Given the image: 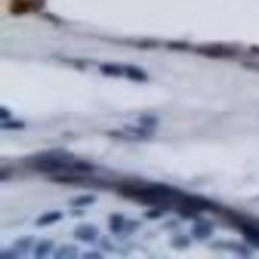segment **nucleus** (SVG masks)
Instances as JSON below:
<instances>
[{"mask_svg": "<svg viewBox=\"0 0 259 259\" xmlns=\"http://www.w3.org/2000/svg\"><path fill=\"white\" fill-rule=\"evenodd\" d=\"M25 163L32 169L42 174H60L72 171L73 159L63 151H52L32 156L25 159Z\"/></svg>", "mask_w": 259, "mask_h": 259, "instance_id": "obj_2", "label": "nucleus"}, {"mask_svg": "<svg viewBox=\"0 0 259 259\" xmlns=\"http://www.w3.org/2000/svg\"><path fill=\"white\" fill-rule=\"evenodd\" d=\"M237 227L238 229H239V232L244 235L245 240H247L250 245L259 248V228L250 224V223L244 222V220L242 219H240L239 222H237Z\"/></svg>", "mask_w": 259, "mask_h": 259, "instance_id": "obj_5", "label": "nucleus"}, {"mask_svg": "<svg viewBox=\"0 0 259 259\" xmlns=\"http://www.w3.org/2000/svg\"><path fill=\"white\" fill-rule=\"evenodd\" d=\"M18 255L19 254H18V253L13 249V250H7V252H2L0 257L2 258H17Z\"/></svg>", "mask_w": 259, "mask_h": 259, "instance_id": "obj_25", "label": "nucleus"}, {"mask_svg": "<svg viewBox=\"0 0 259 259\" xmlns=\"http://www.w3.org/2000/svg\"><path fill=\"white\" fill-rule=\"evenodd\" d=\"M63 214L60 211H52V212H47V214L42 215V217L38 218L37 220H35V224L38 225V227H47V225H51L53 224V223L58 222V220L62 219Z\"/></svg>", "mask_w": 259, "mask_h": 259, "instance_id": "obj_11", "label": "nucleus"}, {"mask_svg": "<svg viewBox=\"0 0 259 259\" xmlns=\"http://www.w3.org/2000/svg\"><path fill=\"white\" fill-rule=\"evenodd\" d=\"M53 182L57 184H66V185H76L81 184L83 181L82 177L73 176V175H60V176H55L52 179Z\"/></svg>", "mask_w": 259, "mask_h": 259, "instance_id": "obj_15", "label": "nucleus"}, {"mask_svg": "<svg viewBox=\"0 0 259 259\" xmlns=\"http://www.w3.org/2000/svg\"><path fill=\"white\" fill-rule=\"evenodd\" d=\"M83 258H95V259H100L103 258V255L100 253H96V252H88L83 254Z\"/></svg>", "mask_w": 259, "mask_h": 259, "instance_id": "obj_26", "label": "nucleus"}, {"mask_svg": "<svg viewBox=\"0 0 259 259\" xmlns=\"http://www.w3.org/2000/svg\"><path fill=\"white\" fill-rule=\"evenodd\" d=\"M191 233L196 239L204 240V239H207V238L212 234V227L210 223L200 222L194 225Z\"/></svg>", "mask_w": 259, "mask_h": 259, "instance_id": "obj_7", "label": "nucleus"}, {"mask_svg": "<svg viewBox=\"0 0 259 259\" xmlns=\"http://www.w3.org/2000/svg\"><path fill=\"white\" fill-rule=\"evenodd\" d=\"M167 47L169 50H177V51H185L189 48V45L185 42H169L167 43Z\"/></svg>", "mask_w": 259, "mask_h": 259, "instance_id": "obj_20", "label": "nucleus"}, {"mask_svg": "<svg viewBox=\"0 0 259 259\" xmlns=\"http://www.w3.org/2000/svg\"><path fill=\"white\" fill-rule=\"evenodd\" d=\"M52 247H53L52 240H48V239L40 240V242L37 244V247H35V250H34L35 258L47 257V255L50 254Z\"/></svg>", "mask_w": 259, "mask_h": 259, "instance_id": "obj_12", "label": "nucleus"}, {"mask_svg": "<svg viewBox=\"0 0 259 259\" xmlns=\"http://www.w3.org/2000/svg\"><path fill=\"white\" fill-rule=\"evenodd\" d=\"M124 72L128 76V78L138 81V82H144V81L148 80V75H147L146 71H143L139 67H136V66H126L124 68Z\"/></svg>", "mask_w": 259, "mask_h": 259, "instance_id": "obj_10", "label": "nucleus"}, {"mask_svg": "<svg viewBox=\"0 0 259 259\" xmlns=\"http://www.w3.org/2000/svg\"><path fill=\"white\" fill-rule=\"evenodd\" d=\"M25 128L24 121L19 120H9V121H3L2 129L3 131H20V129Z\"/></svg>", "mask_w": 259, "mask_h": 259, "instance_id": "obj_18", "label": "nucleus"}, {"mask_svg": "<svg viewBox=\"0 0 259 259\" xmlns=\"http://www.w3.org/2000/svg\"><path fill=\"white\" fill-rule=\"evenodd\" d=\"M179 212L187 219L191 217H196L199 212L202 211H215L218 210L217 205L210 200L201 196H185L182 195L179 201Z\"/></svg>", "mask_w": 259, "mask_h": 259, "instance_id": "obj_3", "label": "nucleus"}, {"mask_svg": "<svg viewBox=\"0 0 259 259\" xmlns=\"http://www.w3.org/2000/svg\"><path fill=\"white\" fill-rule=\"evenodd\" d=\"M73 237L77 240H81L83 243H93L95 242L96 238L99 237V230L95 225L91 224H82L78 225L73 232Z\"/></svg>", "mask_w": 259, "mask_h": 259, "instance_id": "obj_6", "label": "nucleus"}, {"mask_svg": "<svg viewBox=\"0 0 259 259\" xmlns=\"http://www.w3.org/2000/svg\"><path fill=\"white\" fill-rule=\"evenodd\" d=\"M33 243H34V237H22L14 243V248L13 249L20 255H24L29 252V249L32 248Z\"/></svg>", "mask_w": 259, "mask_h": 259, "instance_id": "obj_9", "label": "nucleus"}, {"mask_svg": "<svg viewBox=\"0 0 259 259\" xmlns=\"http://www.w3.org/2000/svg\"><path fill=\"white\" fill-rule=\"evenodd\" d=\"M10 116H12V113H10V111H8L7 109L3 106V108L0 109V119H2L3 121H7L8 119H10Z\"/></svg>", "mask_w": 259, "mask_h": 259, "instance_id": "obj_24", "label": "nucleus"}, {"mask_svg": "<svg viewBox=\"0 0 259 259\" xmlns=\"http://www.w3.org/2000/svg\"><path fill=\"white\" fill-rule=\"evenodd\" d=\"M119 194L128 199L138 200L146 205L153 207H171L172 205L179 204L181 192L176 187L168 186L164 184H153L148 186H133V185H121Z\"/></svg>", "mask_w": 259, "mask_h": 259, "instance_id": "obj_1", "label": "nucleus"}, {"mask_svg": "<svg viewBox=\"0 0 259 259\" xmlns=\"http://www.w3.org/2000/svg\"><path fill=\"white\" fill-rule=\"evenodd\" d=\"M243 67L247 68V70L259 72V62H244L243 63Z\"/></svg>", "mask_w": 259, "mask_h": 259, "instance_id": "obj_22", "label": "nucleus"}, {"mask_svg": "<svg viewBox=\"0 0 259 259\" xmlns=\"http://www.w3.org/2000/svg\"><path fill=\"white\" fill-rule=\"evenodd\" d=\"M100 71L106 76H113V77H119L123 75L124 70L119 65L115 63H104L100 66Z\"/></svg>", "mask_w": 259, "mask_h": 259, "instance_id": "obj_14", "label": "nucleus"}, {"mask_svg": "<svg viewBox=\"0 0 259 259\" xmlns=\"http://www.w3.org/2000/svg\"><path fill=\"white\" fill-rule=\"evenodd\" d=\"M72 171L78 172V174H93L95 171V167L86 161H73Z\"/></svg>", "mask_w": 259, "mask_h": 259, "instance_id": "obj_17", "label": "nucleus"}, {"mask_svg": "<svg viewBox=\"0 0 259 259\" xmlns=\"http://www.w3.org/2000/svg\"><path fill=\"white\" fill-rule=\"evenodd\" d=\"M144 215H146V218H148V219H158V218L162 217V210L158 209V207H152V209L148 210Z\"/></svg>", "mask_w": 259, "mask_h": 259, "instance_id": "obj_21", "label": "nucleus"}, {"mask_svg": "<svg viewBox=\"0 0 259 259\" xmlns=\"http://www.w3.org/2000/svg\"><path fill=\"white\" fill-rule=\"evenodd\" d=\"M109 229L114 234H119L124 229V217L120 214L111 215L109 219Z\"/></svg>", "mask_w": 259, "mask_h": 259, "instance_id": "obj_13", "label": "nucleus"}, {"mask_svg": "<svg viewBox=\"0 0 259 259\" xmlns=\"http://www.w3.org/2000/svg\"><path fill=\"white\" fill-rule=\"evenodd\" d=\"M95 201L96 197L94 195H83V196H78L72 201H70V205L73 207H85L89 205H93Z\"/></svg>", "mask_w": 259, "mask_h": 259, "instance_id": "obj_16", "label": "nucleus"}, {"mask_svg": "<svg viewBox=\"0 0 259 259\" xmlns=\"http://www.w3.org/2000/svg\"><path fill=\"white\" fill-rule=\"evenodd\" d=\"M195 52L209 58H230L237 55L238 50L227 45H205L195 48Z\"/></svg>", "mask_w": 259, "mask_h": 259, "instance_id": "obj_4", "label": "nucleus"}, {"mask_svg": "<svg viewBox=\"0 0 259 259\" xmlns=\"http://www.w3.org/2000/svg\"><path fill=\"white\" fill-rule=\"evenodd\" d=\"M139 123L143 126H147V128L152 129L156 128V125L158 124V119L153 115H143L139 118Z\"/></svg>", "mask_w": 259, "mask_h": 259, "instance_id": "obj_19", "label": "nucleus"}, {"mask_svg": "<svg viewBox=\"0 0 259 259\" xmlns=\"http://www.w3.org/2000/svg\"><path fill=\"white\" fill-rule=\"evenodd\" d=\"M175 242H179V244H175L177 248H184V247H187V245L190 244L189 239H187L186 237H177Z\"/></svg>", "mask_w": 259, "mask_h": 259, "instance_id": "obj_23", "label": "nucleus"}, {"mask_svg": "<svg viewBox=\"0 0 259 259\" xmlns=\"http://www.w3.org/2000/svg\"><path fill=\"white\" fill-rule=\"evenodd\" d=\"M78 255V249L73 244H63L55 252L53 257L56 259H72Z\"/></svg>", "mask_w": 259, "mask_h": 259, "instance_id": "obj_8", "label": "nucleus"}]
</instances>
